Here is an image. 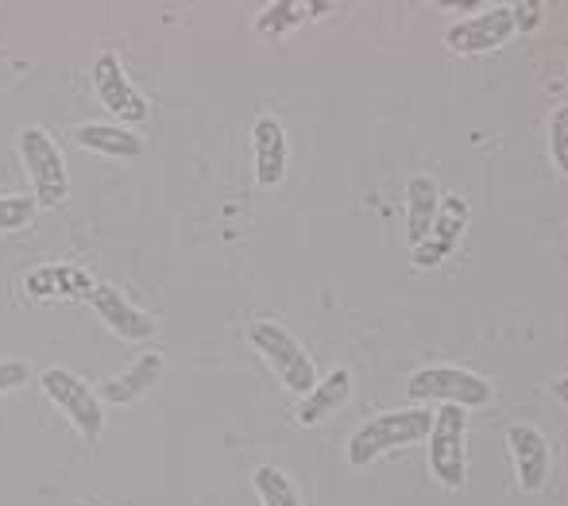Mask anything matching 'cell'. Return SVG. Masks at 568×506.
<instances>
[{
    "mask_svg": "<svg viewBox=\"0 0 568 506\" xmlns=\"http://www.w3.org/2000/svg\"><path fill=\"white\" fill-rule=\"evenodd\" d=\"M434 429V409H387V414H375L372 422H364L348 441V464L352 468H367L372 461H379L390 448L414 445V441H426Z\"/></svg>",
    "mask_w": 568,
    "mask_h": 506,
    "instance_id": "1",
    "label": "cell"
},
{
    "mask_svg": "<svg viewBox=\"0 0 568 506\" xmlns=\"http://www.w3.org/2000/svg\"><path fill=\"white\" fill-rule=\"evenodd\" d=\"M16 148H20V163H23V171H28L36 205L39 209L67 205L70 202V174H67V159H62L59 143L51 140V132H47V128H20Z\"/></svg>",
    "mask_w": 568,
    "mask_h": 506,
    "instance_id": "2",
    "label": "cell"
},
{
    "mask_svg": "<svg viewBox=\"0 0 568 506\" xmlns=\"http://www.w3.org/2000/svg\"><path fill=\"white\" fill-rule=\"evenodd\" d=\"M247 341H252L255 352L267 360V367L278 375V383H283L286 391L306 398L310 391L317 387L314 360H310V352L302 348L283 325H275V321H255V325L247 328Z\"/></svg>",
    "mask_w": 568,
    "mask_h": 506,
    "instance_id": "3",
    "label": "cell"
},
{
    "mask_svg": "<svg viewBox=\"0 0 568 506\" xmlns=\"http://www.w3.org/2000/svg\"><path fill=\"white\" fill-rule=\"evenodd\" d=\"M406 395L414 403H442V406H460L476 409L491 403V383L476 372H464V367H422L406 383Z\"/></svg>",
    "mask_w": 568,
    "mask_h": 506,
    "instance_id": "4",
    "label": "cell"
},
{
    "mask_svg": "<svg viewBox=\"0 0 568 506\" xmlns=\"http://www.w3.org/2000/svg\"><path fill=\"white\" fill-rule=\"evenodd\" d=\"M39 387H43V395L62 409V417H67L90 445L101 437V429H105V409H101V395L82 375L67 372V367H51V372H43Z\"/></svg>",
    "mask_w": 568,
    "mask_h": 506,
    "instance_id": "5",
    "label": "cell"
},
{
    "mask_svg": "<svg viewBox=\"0 0 568 506\" xmlns=\"http://www.w3.org/2000/svg\"><path fill=\"white\" fill-rule=\"evenodd\" d=\"M464 437H468V417L460 406H442L434 414V429H429V468L445 487H464L468 479V453H464Z\"/></svg>",
    "mask_w": 568,
    "mask_h": 506,
    "instance_id": "6",
    "label": "cell"
},
{
    "mask_svg": "<svg viewBox=\"0 0 568 506\" xmlns=\"http://www.w3.org/2000/svg\"><path fill=\"white\" fill-rule=\"evenodd\" d=\"M93 90H98L101 104L124 124H143L151 117L148 98L132 85V78L124 74V62L113 51L98 54V62H93Z\"/></svg>",
    "mask_w": 568,
    "mask_h": 506,
    "instance_id": "7",
    "label": "cell"
},
{
    "mask_svg": "<svg viewBox=\"0 0 568 506\" xmlns=\"http://www.w3.org/2000/svg\"><path fill=\"white\" fill-rule=\"evenodd\" d=\"M515 31V16H510V4H495L479 16H468V20L453 23L445 31V47L456 54H484L503 47Z\"/></svg>",
    "mask_w": 568,
    "mask_h": 506,
    "instance_id": "8",
    "label": "cell"
},
{
    "mask_svg": "<svg viewBox=\"0 0 568 506\" xmlns=\"http://www.w3.org/2000/svg\"><path fill=\"white\" fill-rule=\"evenodd\" d=\"M468 216H471V209H468V202H464L460 194L442 198V205H437V216H434V229H429V236L422 240L418 247H410V252H414V267L434 271L437 263L449 260L453 247H456V240H460V232L468 229Z\"/></svg>",
    "mask_w": 568,
    "mask_h": 506,
    "instance_id": "9",
    "label": "cell"
},
{
    "mask_svg": "<svg viewBox=\"0 0 568 506\" xmlns=\"http://www.w3.org/2000/svg\"><path fill=\"white\" fill-rule=\"evenodd\" d=\"M23 291L39 302H90L98 283L78 263H43V267H36L23 279Z\"/></svg>",
    "mask_w": 568,
    "mask_h": 506,
    "instance_id": "10",
    "label": "cell"
},
{
    "mask_svg": "<svg viewBox=\"0 0 568 506\" xmlns=\"http://www.w3.org/2000/svg\"><path fill=\"white\" fill-rule=\"evenodd\" d=\"M90 305H93V313H98V317L120 336V341L143 344V341H151V336L159 333L155 317H151V313H143L135 302H128L124 294H120L116 286H109V283H98Z\"/></svg>",
    "mask_w": 568,
    "mask_h": 506,
    "instance_id": "11",
    "label": "cell"
},
{
    "mask_svg": "<svg viewBox=\"0 0 568 506\" xmlns=\"http://www.w3.org/2000/svg\"><path fill=\"white\" fill-rule=\"evenodd\" d=\"M510 441V456H515V468H518V487L526 495H538L549 479V441L541 437L534 425H510L507 433Z\"/></svg>",
    "mask_w": 568,
    "mask_h": 506,
    "instance_id": "12",
    "label": "cell"
},
{
    "mask_svg": "<svg viewBox=\"0 0 568 506\" xmlns=\"http://www.w3.org/2000/svg\"><path fill=\"white\" fill-rule=\"evenodd\" d=\"M159 380H163V356H159V352H140L128 372L101 383L98 395H101V403L132 406V403H140V398H148L151 391L159 387Z\"/></svg>",
    "mask_w": 568,
    "mask_h": 506,
    "instance_id": "13",
    "label": "cell"
},
{
    "mask_svg": "<svg viewBox=\"0 0 568 506\" xmlns=\"http://www.w3.org/2000/svg\"><path fill=\"white\" fill-rule=\"evenodd\" d=\"M252 159H255V182L260 186H278L286 179V132L275 117H260L252 128Z\"/></svg>",
    "mask_w": 568,
    "mask_h": 506,
    "instance_id": "14",
    "label": "cell"
},
{
    "mask_svg": "<svg viewBox=\"0 0 568 506\" xmlns=\"http://www.w3.org/2000/svg\"><path fill=\"white\" fill-rule=\"evenodd\" d=\"M437 205H442L437 182L426 179V174H414V179L406 182V240H410V247H418L422 240L429 236Z\"/></svg>",
    "mask_w": 568,
    "mask_h": 506,
    "instance_id": "15",
    "label": "cell"
},
{
    "mask_svg": "<svg viewBox=\"0 0 568 506\" xmlns=\"http://www.w3.org/2000/svg\"><path fill=\"white\" fill-rule=\"evenodd\" d=\"M348 395H352V372L348 367H337V372H329L306 398H302L294 417H298V425H317L329 414H337V409L348 403Z\"/></svg>",
    "mask_w": 568,
    "mask_h": 506,
    "instance_id": "16",
    "label": "cell"
},
{
    "mask_svg": "<svg viewBox=\"0 0 568 506\" xmlns=\"http://www.w3.org/2000/svg\"><path fill=\"white\" fill-rule=\"evenodd\" d=\"M78 148L98 151L109 159H140L143 155V135L128 132L124 124H82L74 132Z\"/></svg>",
    "mask_w": 568,
    "mask_h": 506,
    "instance_id": "17",
    "label": "cell"
},
{
    "mask_svg": "<svg viewBox=\"0 0 568 506\" xmlns=\"http://www.w3.org/2000/svg\"><path fill=\"white\" fill-rule=\"evenodd\" d=\"M310 16H314V4H294V0H283V4L263 8V16L255 20V31L267 36V39H278L291 28H298L302 20H310Z\"/></svg>",
    "mask_w": 568,
    "mask_h": 506,
    "instance_id": "18",
    "label": "cell"
},
{
    "mask_svg": "<svg viewBox=\"0 0 568 506\" xmlns=\"http://www.w3.org/2000/svg\"><path fill=\"white\" fill-rule=\"evenodd\" d=\"M255 492H260L263 506H302L294 484L275 468V464H263V468H255Z\"/></svg>",
    "mask_w": 568,
    "mask_h": 506,
    "instance_id": "19",
    "label": "cell"
},
{
    "mask_svg": "<svg viewBox=\"0 0 568 506\" xmlns=\"http://www.w3.org/2000/svg\"><path fill=\"white\" fill-rule=\"evenodd\" d=\"M36 213H39L36 198H28V194H8V198H0V232L23 229V224L36 221Z\"/></svg>",
    "mask_w": 568,
    "mask_h": 506,
    "instance_id": "20",
    "label": "cell"
},
{
    "mask_svg": "<svg viewBox=\"0 0 568 506\" xmlns=\"http://www.w3.org/2000/svg\"><path fill=\"white\" fill-rule=\"evenodd\" d=\"M549 155H554L557 171L568 174V104H561L549 120Z\"/></svg>",
    "mask_w": 568,
    "mask_h": 506,
    "instance_id": "21",
    "label": "cell"
},
{
    "mask_svg": "<svg viewBox=\"0 0 568 506\" xmlns=\"http://www.w3.org/2000/svg\"><path fill=\"white\" fill-rule=\"evenodd\" d=\"M28 380H31V367L28 364H20V360H0V395L23 387Z\"/></svg>",
    "mask_w": 568,
    "mask_h": 506,
    "instance_id": "22",
    "label": "cell"
},
{
    "mask_svg": "<svg viewBox=\"0 0 568 506\" xmlns=\"http://www.w3.org/2000/svg\"><path fill=\"white\" fill-rule=\"evenodd\" d=\"M510 16H515V31H534L541 23V4L538 0H518V4H510Z\"/></svg>",
    "mask_w": 568,
    "mask_h": 506,
    "instance_id": "23",
    "label": "cell"
},
{
    "mask_svg": "<svg viewBox=\"0 0 568 506\" xmlns=\"http://www.w3.org/2000/svg\"><path fill=\"white\" fill-rule=\"evenodd\" d=\"M554 395H557V403H565V406H568V375H565V380H557Z\"/></svg>",
    "mask_w": 568,
    "mask_h": 506,
    "instance_id": "24",
    "label": "cell"
}]
</instances>
